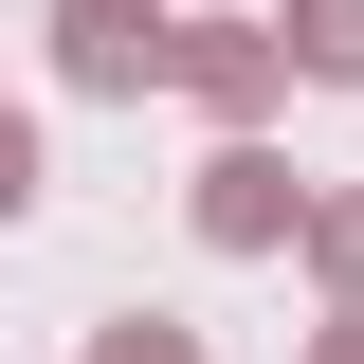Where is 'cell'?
<instances>
[{
  "instance_id": "obj_2",
  "label": "cell",
  "mask_w": 364,
  "mask_h": 364,
  "mask_svg": "<svg viewBox=\"0 0 364 364\" xmlns=\"http://www.w3.org/2000/svg\"><path fill=\"white\" fill-rule=\"evenodd\" d=\"M37 37H55V91H91V109L109 91H182V18L164 0H55Z\"/></svg>"
},
{
  "instance_id": "obj_6",
  "label": "cell",
  "mask_w": 364,
  "mask_h": 364,
  "mask_svg": "<svg viewBox=\"0 0 364 364\" xmlns=\"http://www.w3.org/2000/svg\"><path fill=\"white\" fill-rule=\"evenodd\" d=\"M73 364H200V328H182V310H109Z\"/></svg>"
},
{
  "instance_id": "obj_1",
  "label": "cell",
  "mask_w": 364,
  "mask_h": 364,
  "mask_svg": "<svg viewBox=\"0 0 364 364\" xmlns=\"http://www.w3.org/2000/svg\"><path fill=\"white\" fill-rule=\"evenodd\" d=\"M310 200H328V182H291L273 128H219L200 182H182V237H200V255H310Z\"/></svg>"
},
{
  "instance_id": "obj_4",
  "label": "cell",
  "mask_w": 364,
  "mask_h": 364,
  "mask_svg": "<svg viewBox=\"0 0 364 364\" xmlns=\"http://www.w3.org/2000/svg\"><path fill=\"white\" fill-rule=\"evenodd\" d=\"M291 18V73L310 91H364V0H273Z\"/></svg>"
},
{
  "instance_id": "obj_5",
  "label": "cell",
  "mask_w": 364,
  "mask_h": 364,
  "mask_svg": "<svg viewBox=\"0 0 364 364\" xmlns=\"http://www.w3.org/2000/svg\"><path fill=\"white\" fill-rule=\"evenodd\" d=\"M310 273H328V310H364V182L310 200Z\"/></svg>"
},
{
  "instance_id": "obj_7",
  "label": "cell",
  "mask_w": 364,
  "mask_h": 364,
  "mask_svg": "<svg viewBox=\"0 0 364 364\" xmlns=\"http://www.w3.org/2000/svg\"><path fill=\"white\" fill-rule=\"evenodd\" d=\"M310 364H364V310H328V328H310Z\"/></svg>"
},
{
  "instance_id": "obj_3",
  "label": "cell",
  "mask_w": 364,
  "mask_h": 364,
  "mask_svg": "<svg viewBox=\"0 0 364 364\" xmlns=\"http://www.w3.org/2000/svg\"><path fill=\"white\" fill-rule=\"evenodd\" d=\"M182 109L200 128H273L291 109V18H182Z\"/></svg>"
}]
</instances>
